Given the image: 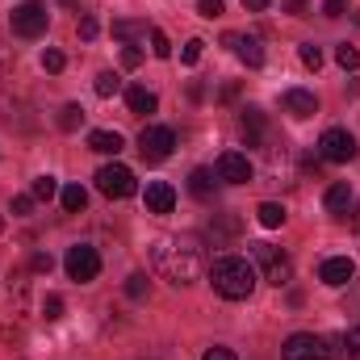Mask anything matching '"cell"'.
I'll list each match as a JSON object with an SVG mask.
<instances>
[{
  "label": "cell",
  "mask_w": 360,
  "mask_h": 360,
  "mask_svg": "<svg viewBox=\"0 0 360 360\" xmlns=\"http://www.w3.org/2000/svg\"><path fill=\"white\" fill-rule=\"evenodd\" d=\"M80 122H84V109L80 105H63L59 109V130H80Z\"/></svg>",
  "instance_id": "obj_24"
},
{
  "label": "cell",
  "mask_w": 360,
  "mask_h": 360,
  "mask_svg": "<svg viewBox=\"0 0 360 360\" xmlns=\"http://www.w3.org/2000/svg\"><path fill=\"white\" fill-rule=\"evenodd\" d=\"M235 231H239V222H235V218H226V214H214V222H210V235H214V243L231 239Z\"/></svg>",
  "instance_id": "obj_23"
},
{
  "label": "cell",
  "mask_w": 360,
  "mask_h": 360,
  "mask_svg": "<svg viewBox=\"0 0 360 360\" xmlns=\"http://www.w3.org/2000/svg\"><path fill=\"white\" fill-rule=\"evenodd\" d=\"M302 63H306L310 72H319V68H323V51H319L314 42H306V46H302Z\"/></svg>",
  "instance_id": "obj_32"
},
{
  "label": "cell",
  "mask_w": 360,
  "mask_h": 360,
  "mask_svg": "<svg viewBox=\"0 0 360 360\" xmlns=\"http://www.w3.org/2000/svg\"><path fill=\"white\" fill-rule=\"evenodd\" d=\"M172 147H176V134H172L168 126H147V130L139 134V151H143L147 164H164V160L172 155Z\"/></svg>",
  "instance_id": "obj_8"
},
{
  "label": "cell",
  "mask_w": 360,
  "mask_h": 360,
  "mask_svg": "<svg viewBox=\"0 0 360 360\" xmlns=\"http://www.w3.org/2000/svg\"><path fill=\"white\" fill-rule=\"evenodd\" d=\"M96 30H101V25H96V17H80V38H84V42L96 38Z\"/></svg>",
  "instance_id": "obj_38"
},
{
  "label": "cell",
  "mask_w": 360,
  "mask_h": 360,
  "mask_svg": "<svg viewBox=\"0 0 360 360\" xmlns=\"http://www.w3.org/2000/svg\"><path fill=\"white\" fill-rule=\"evenodd\" d=\"M126 105H130V113H155V92L143 89V84H134V89H126Z\"/></svg>",
  "instance_id": "obj_20"
},
{
  "label": "cell",
  "mask_w": 360,
  "mask_h": 360,
  "mask_svg": "<svg viewBox=\"0 0 360 360\" xmlns=\"http://www.w3.org/2000/svg\"><path fill=\"white\" fill-rule=\"evenodd\" d=\"M151 264H155V272L164 281H172V285H193V281L205 276V243L193 231L160 235L155 248H151Z\"/></svg>",
  "instance_id": "obj_1"
},
{
  "label": "cell",
  "mask_w": 360,
  "mask_h": 360,
  "mask_svg": "<svg viewBox=\"0 0 360 360\" xmlns=\"http://www.w3.org/2000/svg\"><path fill=\"white\" fill-rule=\"evenodd\" d=\"M188 193H193L197 201H214V193H218V172H214V168H193Z\"/></svg>",
  "instance_id": "obj_16"
},
{
  "label": "cell",
  "mask_w": 360,
  "mask_h": 360,
  "mask_svg": "<svg viewBox=\"0 0 360 360\" xmlns=\"http://www.w3.org/2000/svg\"><path fill=\"white\" fill-rule=\"evenodd\" d=\"M59 201H63V210H68V214H80V210L89 205V193H84L80 184H68V188L59 193Z\"/></svg>",
  "instance_id": "obj_21"
},
{
  "label": "cell",
  "mask_w": 360,
  "mask_h": 360,
  "mask_svg": "<svg viewBox=\"0 0 360 360\" xmlns=\"http://www.w3.org/2000/svg\"><path fill=\"white\" fill-rule=\"evenodd\" d=\"M226 46H235V55L248 63V68H260L264 63V46H260V38H243V34H226L222 38Z\"/></svg>",
  "instance_id": "obj_15"
},
{
  "label": "cell",
  "mask_w": 360,
  "mask_h": 360,
  "mask_svg": "<svg viewBox=\"0 0 360 360\" xmlns=\"http://www.w3.org/2000/svg\"><path fill=\"white\" fill-rule=\"evenodd\" d=\"M285 8H289L293 17H306V0H285Z\"/></svg>",
  "instance_id": "obj_42"
},
{
  "label": "cell",
  "mask_w": 360,
  "mask_h": 360,
  "mask_svg": "<svg viewBox=\"0 0 360 360\" xmlns=\"http://www.w3.org/2000/svg\"><path fill=\"white\" fill-rule=\"evenodd\" d=\"M42 68H46L51 76H55V72H63V68H68V59H63V51H46V55H42Z\"/></svg>",
  "instance_id": "obj_33"
},
{
  "label": "cell",
  "mask_w": 360,
  "mask_h": 360,
  "mask_svg": "<svg viewBox=\"0 0 360 360\" xmlns=\"http://www.w3.org/2000/svg\"><path fill=\"white\" fill-rule=\"evenodd\" d=\"M331 356H335L331 340L310 335V331H297V335H289L281 344V360H331Z\"/></svg>",
  "instance_id": "obj_5"
},
{
  "label": "cell",
  "mask_w": 360,
  "mask_h": 360,
  "mask_svg": "<svg viewBox=\"0 0 360 360\" xmlns=\"http://www.w3.org/2000/svg\"><path fill=\"white\" fill-rule=\"evenodd\" d=\"M340 344H344V352H348L352 360H360V327H352V331H348Z\"/></svg>",
  "instance_id": "obj_35"
},
{
  "label": "cell",
  "mask_w": 360,
  "mask_h": 360,
  "mask_svg": "<svg viewBox=\"0 0 360 360\" xmlns=\"http://www.w3.org/2000/svg\"><path fill=\"white\" fill-rule=\"evenodd\" d=\"M210 285H214L218 297L243 302V297H252V289H256V269H252L243 256H218V260L210 264Z\"/></svg>",
  "instance_id": "obj_2"
},
{
  "label": "cell",
  "mask_w": 360,
  "mask_h": 360,
  "mask_svg": "<svg viewBox=\"0 0 360 360\" xmlns=\"http://www.w3.org/2000/svg\"><path fill=\"white\" fill-rule=\"evenodd\" d=\"M352 276H356V264H352L348 256H331V260H323V264H319V281H323V285H331V289L348 285Z\"/></svg>",
  "instance_id": "obj_13"
},
{
  "label": "cell",
  "mask_w": 360,
  "mask_h": 360,
  "mask_svg": "<svg viewBox=\"0 0 360 360\" xmlns=\"http://www.w3.org/2000/svg\"><path fill=\"white\" fill-rule=\"evenodd\" d=\"M243 8H252V13H264V8H269V0H243Z\"/></svg>",
  "instance_id": "obj_43"
},
{
  "label": "cell",
  "mask_w": 360,
  "mask_h": 360,
  "mask_svg": "<svg viewBox=\"0 0 360 360\" xmlns=\"http://www.w3.org/2000/svg\"><path fill=\"white\" fill-rule=\"evenodd\" d=\"M143 205H147V214H172V205H176V188H172L168 180H151L147 193H143Z\"/></svg>",
  "instance_id": "obj_12"
},
{
  "label": "cell",
  "mask_w": 360,
  "mask_h": 360,
  "mask_svg": "<svg viewBox=\"0 0 360 360\" xmlns=\"http://www.w3.org/2000/svg\"><path fill=\"white\" fill-rule=\"evenodd\" d=\"M42 314H46V323L63 319V297H59V293H46V302H42Z\"/></svg>",
  "instance_id": "obj_31"
},
{
  "label": "cell",
  "mask_w": 360,
  "mask_h": 360,
  "mask_svg": "<svg viewBox=\"0 0 360 360\" xmlns=\"http://www.w3.org/2000/svg\"><path fill=\"white\" fill-rule=\"evenodd\" d=\"M356 25H360V13H356Z\"/></svg>",
  "instance_id": "obj_47"
},
{
  "label": "cell",
  "mask_w": 360,
  "mask_h": 360,
  "mask_svg": "<svg viewBox=\"0 0 360 360\" xmlns=\"http://www.w3.org/2000/svg\"><path fill=\"white\" fill-rule=\"evenodd\" d=\"M256 218H260V226H269V231H276V226L285 222V205H276V201H264V205L256 210Z\"/></svg>",
  "instance_id": "obj_22"
},
{
  "label": "cell",
  "mask_w": 360,
  "mask_h": 360,
  "mask_svg": "<svg viewBox=\"0 0 360 360\" xmlns=\"http://www.w3.org/2000/svg\"><path fill=\"white\" fill-rule=\"evenodd\" d=\"M348 0H323V17H344Z\"/></svg>",
  "instance_id": "obj_39"
},
{
  "label": "cell",
  "mask_w": 360,
  "mask_h": 360,
  "mask_svg": "<svg viewBox=\"0 0 360 360\" xmlns=\"http://www.w3.org/2000/svg\"><path fill=\"white\" fill-rule=\"evenodd\" d=\"M30 264H34V272H51L55 260H51V252H34V260H30Z\"/></svg>",
  "instance_id": "obj_40"
},
{
  "label": "cell",
  "mask_w": 360,
  "mask_h": 360,
  "mask_svg": "<svg viewBox=\"0 0 360 360\" xmlns=\"http://www.w3.org/2000/svg\"><path fill=\"white\" fill-rule=\"evenodd\" d=\"M201 360H239V356H235L231 348H210V352H205Z\"/></svg>",
  "instance_id": "obj_41"
},
{
  "label": "cell",
  "mask_w": 360,
  "mask_h": 360,
  "mask_svg": "<svg viewBox=\"0 0 360 360\" xmlns=\"http://www.w3.org/2000/svg\"><path fill=\"white\" fill-rule=\"evenodd\" d=\"M319 155H323L327 164H348V160H356V139H352L344 126H331V130H323V139H319Z\"/></svg>",
  "instance_id": "obj_6"
},
{
  "label": "cell",
  "mask_w": 360,
  "mask_h": 360,
  "mask_svg": "<svg viewBox=\"0 0 360 360\" xmlns=\"http://www.w3.org/2000/svg\"><path fill=\"white\" fill-rule=\"evenodd\" d=\"M239 130H243L248 147H260V143L269 139V117H264V109L243 105V109H239Z\"/></svg>",
  "instance_id": "obj_11"
},
{
  "label": "cell",
  "mask_w": 360,
  "mask_h": 360,
  "mask_svg": "<svg viewBox=\"0 0 360 360\" xmlns=\"http://www.w3.org/2000/svg\"><path fill=\"white\" fill-rule=\"evenodd\" d=\"M0 235H4V218H0Z\"/></svg>",
  "instance_id": "obj_45"
},
{
  "label": "cell",
  "mask_w": 360,
  "mask_h": 360,
  "mask_svg": "<svg viewBox=\"0 0 360 360\" xmlns=\"http://www.w3.org/2000/svg\"><path fill=\"white\" fill-rule=\"evenodd\" d=\"M92 89H96V96H117V92H122V80H117L113 72H101Z\"/></svg>",
  "instance_id": "obj_28"
},
{
  "label": "cell",
  "mask_w": 360,
  "mask_h": 360,
  "mask_svg": "<svg viewBox=\"0 0 360 360\" xmlns=\"http://www.w3.org/2000/svg\"><path fill=\"white\" fill-rule=\"evenodd\" d=\"M68 4H80V0H68Z\"/></svg>",
  "instance_id": "obj_46"
},
{
  "label": "cell",
  "mask_w": 360,
  "mask_h": 360,
  "mask_svg": "<svg viewBox=\"0 0 360 360\" xmlns=\"http://www.w3.org/2000/svg\"><path fill=\"white\" fill-rule=\"evenodd\" d=\"M352 226H360V201H356V210H352Z\"/></svg>",
  "instance_id": "obj_44"
},
{
  "label": "cell",
  "mask_w": 360,
  "mask_h": 360,
  "mask_svg": "<svg viewBox=\"0 0 360 360\" xmlns=\"http://www.w3.org/2000/svg\"><path fill=\"white\" fill-rule=\"evenodd\" d=\"M139 63H143V51H139V46H126V51H122V68H126V72H134Z\"/></svg>",
  "instance_id": "obj_36"
},
{
  "label": "cell",
  "mask_w": 360,
  "mask_h": 360,
  "mask_svg": "<svg viewBox=\"0 0 360 360\" xmlns=\"http://www.w3.org/2000/svg\"><path fill=\"white\" fill-rule=\"evenodd\" d=\"M151 55H155V59H168V55H172V42H168L164 30H151Z\"/></svg>",
  "instance_id": "obj_29"
},
{
  "label": "cell",
  "mask_w": 360,
  "mask_h": 360,
  "mask_svg": "<svg viewBox=\"0 0 360 360\" xmlns=\"http://www.w3.org/2000/svg\"><path fill=\"white\" fill-rule=\"evenodd\" d=\"M89 147L96 155H117V151H122V134H117V130H92Z\"/></svg>",
  "instance_id": "obj_19"
},
{
  "label": "cell",
  "mask_w": 360,
  "mask_h": 360,
  "mask_svg": "<svg viewBox=\"0 0 360 360\" xmlns=\"http://www.w3.org/2000/svg\"><path fill=\"white\" fill-rule=\"evenodd\" d=\"M63 269H68L72 281L89 285V281H96V272H101V256H96V248H89V243H76V248H68Z\"/></svg>",
  "instance_id": "obj_7"
},
{
  "label": "cell",
  "mask_w": 360,
  "mask_h": 360,
  "mask_svg": "<svg viewBox=\"0 0 360 360\" xmlns=\"http://www.w3.org/2000/svg\"><path fill=\"white\" fill-rule=\"evenodd\" d=\"M151 30H155V25H147V21H130V17H126V21H113V38H117V42H147Z\"/></svg>",
  "instance_id": "obj_17"
},
{
  "label": "cell",
  "mask_w": 360,
  "mask_h": 360,
  "mask_svg": "<svg viewBox=\"0 0 360 360\" xmlns=\"http://www.w3.org/2000/svg\"><path fill=\"white\" fill-rule=\"evenodd\" d=\"M323 205H327L331 214H344V210L352 205V184H348V180H335V184L323 193Z\"/></svg>",
  "instance_id": "obj_18"
},
{
  "label": "cell",
  "mask_w": 360,
  "mask_h": 360,
  "mask_svg": "<svg viewBox=\"0 0 360 360\" xmlns=\"http://www.w3.org/2000/svg\"><path fill=\"white\" fill-rule=\"evenodd\" d=\"M8 25H13V34H17V38H42V34H46V25H51L46 4H42V0H21V4L13 8Z\"/></svg>",
  "instance_id": "obj_4"
},
{
  "label": "cell",
  "mask_w": 360,
  "mask_h": 360,
  "mask_svg": "<svg viewBox=\"0 0 360 360\" xmlns=\"http://www.w3.org/2000/svg\"><path fill=\"white\" fill-rule=\"evenodd\" d=\"M96 188L105 193V197H113V201H122V197H130L139 184H134V172L126 168V164H105L101 172H96Z\"/></svg>",
  "instance_id": "obj_9"
},
{
  "label": "cell",
  "mask_w": 360,
  "mask_h": 360,
  "mask_svg": "<svg viewBox=\"0 0 360 360\" xmlns=\"http://www.w3.org/2000/svg\"><path fill=\"white\" fill-rule=\"evenodd\" d=\"M147 289H151V281H147L143 272H134V276H126V297H134V302H143V297H147Z\"/></svg>",
  "instance_id": "obj_27"
},
{
  "label": "cell",
  "mask_w": 360,
  "mask_h": 360,
  "mask_svg": "<svg viewBox=\"0 0 360 360\" xmlns=\"http://www.w3.org/2000/svg\"><path fill=\"white\" fill-rule=\"evenodd\" d=\"M30 210H34V193H30V197H13V214H17V218H25Z\"/></svg>",
  "instance_id": "obj_37"
},
{
  "label": "cell",
  "mask_w": 360,
  "mask_h": 360,
  "mask_svg": "<svg viewBox=\"0 0 360 360\" xmlns=\"http://www.w3.org/2000/svg\"><path fill=\"white\" fill-rule=\"evenodd\" d=\"M281 105H285V113H293V117H314L319 113V96L306 89H289L281 96Z\"/></svg>",
  "instance_id": "obj_14"
},
{
  "label": "cell",
  "mask_w": 360,
  "mask_h": 360,
  "mask_svg": "<svg viewBox=\"0 0 360 360\" xmlns=\"http://www.w3.org/2000/svg\"><path fill=\"white\" fill-rule=\"evenodd\" d=\"M252 248V260L260 264V272H264V281L269 285H289V276H293V260L281 252V248H272V243H248Z\"/></svg>",
  "instance_id": "obj_3"
},
{
  "label": "cell",
  "mask_w": 360,
  "mask_h": 360,
  "mask_svg": "<svg viewBox=\"0 0 360 360\" xmlns=\"http://www.w3.org/2000/svg\"><path fill=\"white\" fill-rule=\"evenodd\" d=\"M335 63H340L344 72H356V68H360V51H356V46H348V42H344V46H335Z\"/></svg>",
  "instance_id": "obj_25"
},
{
  "label": "cell",
  "mask_w": 360,
  "mask_h": 360,
  "mask_svg": "<svg viewBox=\"0 0 360 360\" xmlns=\"http://www.w3.org/2000/svg\"><path fill=\"white\" fill-rule=\"evenodd\" d=\"M30 193H34V201H51V197L59 193V184H55V176H38L30 184Z\"/></svg>",
  "instance_id": "obj_26"
},
{
  "label": "cell",
  "mask_w": 360,
  "mask_h": 360,
  "mask_svg": "<svg viewBox=\"0 0 360 360\" xmlns=\"http://www.w3.org/2000/svg\"><path fill=\"white\" fill-rule=\"evenodd\" d=\"M197 13L214 21V17H222V13H226V4H222V0H197Z\"/></svg>",
  "instance_id": "obj_34"
},
{
  "label": "cell",
  "mask_w": 360,
  "mask_h": 360,
  "mask_svg": "<svg viewBox=\"0 0 360 360\" xmlns=\"http://www.w3.org/2000/svg\"><path fill=\"white\" fill-rule=\"evenodd\" d=\"M218 180L226 184H248L252 180V160L243 151H222L218 155Z\"/></svg>",
  "instance_id": "obj_10"
},
{
  "label": "cell",
  "mask_w": 360,
  "mask_h": 360,
  "mask_svg": "<svg viewBox=\"0 0 360 360\" xmlns=\"http://www.w3.org/2000/svg\"><path fill=\"white\" fill-rule=\"evenodd\" d=\"M201 46H205V42H201V38H188V42H184V46H180V63H188V68H193V63H197V59H201Z\"/></svg>",
  "instance_id": "obj_30"
}]
</instances>
